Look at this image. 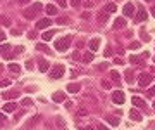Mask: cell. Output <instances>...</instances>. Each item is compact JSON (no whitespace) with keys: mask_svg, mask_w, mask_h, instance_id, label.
<instances>
[{"mask_svg":"<svg viewBox=\"0 0 155 130\" xmlns=\"http://www.w3.org/2000/svg\"><path fill=\"white\" fill-rule=\"evenodd\" d=\"M41 9H43V5H41L40 2H35L31 7H28V9H24V11H23V16H24L26 19H33V17H35V16L41 11Z\"/></svg>","mask_w":155,"mask_h":130,"instance_id":"6da1fadb","label":"cell"},{"mask_svg":"<svg viewBox=\"0 0 155 130\" xmlns=\"http://www.w3.org/2000/svg\"><path fill=\"white\" fill-rule=\"evenodd\" d=\"M69 45H71V36H64L62 40H57V42H55V50L65 52V50L69 49Z\"/></svg>","mask_w":155,"mask_h":130,"instance_id":"7a4b0ae2","label":"cell"},{"mask_svg":"<svg viewBox=\"0 0 155 130\" xmlns=\"http://www.w3.org/2000/svg\"><path fill=\"white\" fill-rule=\"evenodd\" d=\"M65 73V68L62 66V64H57V66H52V70H50V73H48V76L52 78V80H59V78H62V75Z\"/></svg>","mask_w":155,"mask_h":130,"instance_id":"3957f363","label":"cell"},{"mask_svg":"<svg viewBox=\"0 0 155 130\" xmlns=\"http://www.w3.org/2000/svg\"><path fill=\"white\" fill-rule=\"evenodd\" d=\"M152 80H153L152 75H148V73H141V75L138 76V85H140V87H148Z\"/></svg>","mask_w":155,"mask_h":130,"instance_id":"277c9868","label":"cell"},{"mask_svg":"<svg viewBox=\"0 0 155 130\" xmlns=\"http://www.w3.org/2000/svg\"><path fill=\"white\" fill-rule=\"evenodd\" d=\"M135 12H136V9H135V5H133L131 2H128V4L122 7V14H124L126 17H133V16H135Z\"/></svg>","mask_w":155,"mask_h":130,"instance_id":"5b68a950","label":"cell"},{"mask_svg":"<svg viewBox=\"0 0 155 130\" xmlns=\"http://www.w3.org/2000/svg\"><path fill=\"white\" fill-rule=\"evenodd\" d=\"M112 101H114L116 104H122V102L126 101L124 92H122V90H114V92H112Z\"/></svg>","mask_w":155,"mask_h":130,"instance_id":"8992f818","label":"cell"},{"mask_svg":"<svg viewBox=\"0 0 155 130\" xmlns=\"http://www.w3.org/2000/svg\"><path fill=\"white\" fill-rule=\"evenodd\" d=\"M50 25H52L50 17H43V19H40L38 23H36V30H47Z\"/></svg>","mask_w":155,"mask_h":130,"instance_id":"52a82bcc","label":"cell"},{"mask_svg":"<svg viewBox=\"0 0 155 130\" xmlns=\"http://www.w3.org/2000/svg\"><path fill=\"white\" fill-rule=\"evenodd\" d=\"M16 107H17L16 102H5L2 109H4V113H14V111H16Z\"/></svg>","mask_w":155,"mask_h":130,"instance_id":"ba28073f","label":"cell"},{"mask_svg":"<svg viewBox=\"0 0 155 130\" xmlns=\"http://www.w3.org/2000/svg\"><path fill=\"white\" fill-rule=\"evenodd\" d=\"M124 26H126V19L124 17H117L114 21V30H122Z\"/></svg>","mask_w":155,"mask_h":130,"instance_id":"9c48e42d","label":"cell"},{"mask_svg":"<svg viewBox=\"0 0 155 130\" xmlns=\"http://www.w3.org/2000/svg\"><path fill=\"white\" fill-rule=\"evenodd\" d=\"M129 118H131L133 121H141V113H140L138 109H131V111H129Z\"/></svg>","mask_w":155,"mask_h":130,"instance_id":"30bf717a","label":"cell"},{"mask_svg":"<svg viewBox=\"0 0 155 130\" xmlns=\"http://www.w3.org/2000/svg\"><path fill=\"white\" fill-rule=\"evenodd\" d=\"M38 70H40L41 73H47V71H48V62H47L45 59H40V61H38Z\"/></svg>","mask_w":155,"mask_h":130,"instance_id":"8fae6325","label":"cell"},{"mask_svg":"<svg viewBox=\"0 0 155 130\" xmlns=\"http://www.w3.org/2000/svg\"><path fill=\"white\" fill-rule=\"evenodd\" d=\"M81 90V85L79 83H69L67 85V92H71V94H78Z\"/></svg>","mask_w":155,"mask_h":130,"instance_id":"7c38bea8","label":"cell"},{"mask_svg":"<svg viewBox=\"0 0 155 130\" xmlns=\"http://www.w3.org/2000/svg\"><path fill=\"white\" fill-rule=\"evenodd\" d=\"M98 47H100V38H93V40H90V50H92V52H97Z\"/></svg>","mask_w":155,"mask_h":130,"instance_id":"4fadbf2b","label":"cell"},{"mask_svg":"<svg viewBox=\"0 0 155 130\" xmlns=\"http://www.w3.org/2000/svg\"><path fill=\"white\" fill-rule=\"evenodd\" d=\"M2 97H4L5 101H9V99H16V97H19V92H16V90H10V92H4V94H2Z\"/></svg>","mask_w":155,"mask_h":130,"instance_id":"5bb4252c","label":"cell"},{"mask_svg":"<svg viewBox=\"0 0 155 130\" xmlns=\"http://www.w3.org/2000/svg\"><path fill=\"white\" fill-rule=\"evenodd\" d=\"M97 19H98V23H105V21L109 19V12L107 11H100L98 16H97Z\"/></svg>","mask_w":155,"mask_h":130,"instance_id":"9a60e30c","label":"cell"},{"mask_svg":"<svg viewBox=\"0 0 155 130\" xmlns=\"http://www.w3.org/2000/svg\"><path fill=\"white\" fill-rule=\"evenodd\" d=\"M131 102H133V104H135L136 107H146V104H145V101H143V99H140V97H133V99H131Z\"/></svg>","mask_w":155,"mask_h":130,"instance_id":"2e32d148","label":"cell"},{"mask_svg":"<svg viewBox=\"0 0 155 130\" xmlns=\"http://www.w3.org/2000/svg\"><path fill=\"white\" fill-rule=\"evenodd\" d=\"M45 12H47L48 16H55V14H57L59 11H57V7H55V5H52V4H48V5L45 7Z\"/></svg>","mask_w":155,"mask_h":130,"instance_id":"e0dca14e","label":"cell"},{"mask_svg":"<svg viewBox=\"0 0 155 130\" xmlns=\"http://www.w3.org/2000/svg\"><path fill=\"white\" fill-rule=\"evenodd\" d=\"M52 99H54L55 102H64V101H65V94H62V92H55V94L52 96Z\"/></svg>","mask_w":155,"mask_h":130,"instance_id":"ac0fdd59","label":"cell"},{"mask_svg":"<svg viewBox=\"0 0 155 130\" xmlns=\"http://www.w3.org/2000/svg\"><path fill=\"white\" fill-rule=\"evenodd\" d=\"M146 19V11L145 9H138L136 12V21H145Z\"/></svg>","mask_w":155,"mask_h":130,"instance_id":"d6986e66","label":"cell"},{"mask_svg":"<svg viewBox=\"0 0 155 130\" xmlns=\"http://www.w3.org/2000/svg\"><path fill=\"white\" fill-rule=\"evenodd\" d=\"M54 35H55V30H48V31H45V33L41 35V38L45 40V42H48V40H52V36H54Z\"/></svg>","mask_w":155,"mask_h":130,"instance_id":"ffe728a7","label":"cell"},{"mask_svg":"<svg viewBox=\"0 0 155 130\" xmlns=\"http://www.w3.org/2000/svg\"><path fill=\"white\" fill-rule=\"evenodd\" d=\"M143 59H145L143 56H131V57H129V61H131L133 64H141Z\"/></svg>","mask_w":155,"mask_h":130,"instance_id":"44dd1931","label":"cell"},{"mask_svg":"<svg viewBox=\"0 0 155 130\" xmlns=\"http://www.w3.org/2000/svg\"><path fill=\"white\" fill-rule=\"evenodd\" d=\"M103 11H107L109 14H112V12H116V11H117V5H116V4H107V5L103 7Z\"/></svg>","mask_w":155,"mask_h":130,"instance_id":"7402d4cb","label":"cell"},{"mask_svg":"<svg viewBox=\"0 0 155 130\" xmlns=\"http://www.w3.org/2000/svg\"><path fill=\"white\" fill-rule=\"evenodd\" d=\"M105 120H107V121H109L110 125H112V127H116V125H119V118H117V116H107Z\"/></svg>","mask_w":155,"mask_h":130,"instance_id":"603a6c76","label":"cell"},{"mask_svg":"<svg viewBox=\"0 0 155 130\" xmlns=\"http://www.w3.org/2000/svg\"><path fill=\"white\" fill-rule=\"evenodd\" d=\"M92 61H93V54H92V52H86V54L83 56V62H84V64L92 62Z\"/></svg>","mask_w":155,"mask_h":130,"instance_id":"cb8c5ba5","label":"cell"},{"mask_svg":"<svg viewBox=\"0 0 155 130\" xmlns=\"http://www.w3.org/2000/svg\"><path fill=\"white\" fill-rule=\"evenodd\" d=\"M9 70H10L12 73H21V66H19V64H16V62L9 64Z\"/></svg>","mask_w":155,"mask_h":130,"instance_id":"d4e9b609","label":"cell"},{"mask_svg":"<svg viewBox=\"0 0 155 130\" xmlns=\"http://www.w3.org/2000/svg\"><path fill=\"white\" fill-rule=\"evenodd\" d=\"M124 76H126V82H128V83L131 85V83H133V78H135V75H133V71H131V70H128Z\"/></svg>","mask_w":155,"mask_h":130,"instance_id":"484cf974","label":"cell"},{"mask_svg":"<svg viewBox=\"0 0 155 130\" xmlns=\"http://www.w3.org/2000/svg\"><path fill=\"white\" fill-rule=\"evenodd\" d=\"M110 78H112L114 82H121V75L114 70V71H110Z\"/></svg>","mask_w":155,"mask_h":130,"instance_id":"4316f807","label":"cell"},{"mask_svg":"<svg viewBox=\"0 0 155 130\" xmlns=\"http://www.w3.org/2000/svg\"><path fill=\"white\" fill-rule=\"evenodd\" d=\"M57 23H59V25H67V23H69V17L62 16V17H59V19H57Z\"/></svg>","mask_w":155,"mask_h":130,"instance_id":"83f0119b","label":"cell"},{"mask_svg":"<svg viewBox=\"0 0 155 130\" xmlns=\"http://www.w3.org/2000/svg\"><path fill=\"white\" fill-rule=\"evenodd\" d=\"M36 49H38V50H45V52H50V50H48V45H45V43H38V45H36Z\"/></svg>","mask_w":155,"mask_h":130,"instance_id":"f1b7e54d","label":"cell"},{"mask_svg":"<svg viewBox=\"0 0 155 130\" xmlns=\"http://www.w3.org/2000/svg\"><path fill=\"white\" fill-rule=\"evenodd\" d=\"M81 2H83V0H69V4H71L73 7H79V5H81Z\"/></svg>","mask_w":155,"mask_h":130,"instance_id":"f546056e","label":"cell"},{"mask_svg":"<svg viewBox=\"0 0 155 130\" xmlns=\"http://www.w3.org/2000/svg\"><path fill=\"white\" fill-rule=\"evenodd\" d=\"M140 47H141L140 42H133V43H131V49H133V50H136V49H140Z\"/></svg>","mask_w":155,"mask_h":130,"instance_id":"4dcf8cb0","label":"cell"},{"mask_svg":"<svg viewBox=\"0 0 155 130\" xmlns=\"http://www.w3.org/2000/svg\"><path fill=\"white\" fill-rule=\"evenodd\" d=\"M33 104V101L29 99V97H26V99H23V106H31Z\"/></svg>","mask_w":155,"mask_h":130,"instance_id":"1f68e13d","label":"cell"},{"mask_svg":"<svg viewBox=\"0 0 155 130\" xmlns=\"http://www.w3.org/2000/svg\"><path fill=\"white\" fill-rule=\"evenodd\" d=\"M103 56H105V57H110V56H112V49L107 47V49H105V52H103Z\"/></svg>","mask_w":155,"mask_h":130,"instance_id":"d6a6232c","label":"cell"},{"mask_svg":"<svg viewBox=\"0 0 155 130\" xmlns=\"http://www.w3.org/2000/svg\"><path fill=\"white\" fill-rule=\"evenodd\" d=\"M78 115H79V116H86V115H88V109H84V107H81V109L78 111Z\"/></svg>","mask_w":155,"mask_h":130,"instance_id":"836d02e7","label":"cell"},{"mask_svg":"<svg viewBox=\"0 0 155 130\" xmlns=\"http://www.w3.org/2000/svg\"><path fill=\"white\" fill-rule=\"evenodd\" d=\"M92 5H93V0H86V2H84V7L86 9H90Z\"/></svg>","mask_w":155,"mask_h":130,"instance_id":"e575fe53","label":"cell"},{"mask_svg":"<svg viewBox=\"0 0 155 130\" xmlns=\"http://www.w3.org/2000/svg\"><path fill=\"white\" fill-rule=\"evenodd\" d=\"M148 96H150V97H152V96H155V85H153V87H152V89L148 90Z\"/></svg>","mask_w":155,"mask_h":130,"instance_id":"d590c367","label":"cell"},{"mask_svg":"<svg viewBox=\"0 0 155 130\" xmlns=\"http://www.w3.org/2000/svg\"><path fill=\"white\" fill-rule=\"evenodd\" d=\"M10 85V80H2V87H9Z\"/></svg>","mask_w":155,"mask_h":130,"instance_id":"8d00e7d4","label":"cell"},{"mask_svg":"<svg viewBox=\"0 0 155 130\" xmlns=\"http://www.w3.org/2000/svg\"><path fill=\"white\" fill-rule=\"evenodd\" d=\"M2 23H4V25H7V26H9V25H10V21H9V19H7V17H5V16H4V17H2Z\"/></svg>","mask_w":155,"mask_h":130,"instance_id":"74e56055","label":"cell"},{"mask_svg":"<svg viewBox=\"0 0 155 130\" xmlns=\"http://www.w3.org/2000/svg\"><path fill=\"white\" fill-rule=\"evenodd\" d=\"M57 4H59L62 9H64V7H65V0H57Z\"/></svg>","mask_w":155,"mask_h":130,"instance_id":"f35d334b","label":"cell"},{"mask_svg":"<svg viewBox=\"0 0 155 130\" xmlns=\"http://www.w3.org/2000/svg\"><path fill=\"white\" fill-rule=\"evenodd\" d=\"M102 87H103V89H110V83L109 82H102Z\"/></svg>","mask_w":155,"mask_h":130,"instance_id":"ab89813d","label":"cell"},{"mask_svg":"<svg viewBox=\"0 0 155 130\" xmlns=\"http://www.w3.org/2000/svg\"><path fill=\"white\" fill-rule=\"evenodd\" d=\"M9 49H10V47H9V45H5V43H4V45H2V52H4V54H5V52H7Z\"/></svg>","mask_w":155,"mask_h":130,"instance_id":"60d3db41","label":"cell"},{"mask_svg":"<svg viewBox=\"0 0 155 130\" xmlns=\"http://www.w3.org/2000/svg\"><path fill=\"white\" fill-rule=\"evenodd\" d=\"M57 125H59V127H64V120H60V118H57Z\"/></svg>","mask_w":155,"mask_h":130,"instance_id":"b9f144b4","label":"cell"},{"mask_svg":"<svg viewBox=\"0 0 155 130\" xmlns=\"http://www.w3.org/2000/svg\"><path fill=\"white\" fill-rule=\"evenodd\" d=\"M97 130H109V128H107L105 125H98V127H97Z\"/></svg>","mask_w":155,"mask_h":130,"instance_id":"7bdbcfd3","label":"cell"},{"mask_svg":"<svg viewBox=\"0 0 155 130\" xmlns=\"http://www.w3.org/2000/svg\"><path fill=\"white\" fill-rule=\"evenodd\" d=\"M114 62H116V64H122V59H119V57H116V59H114Z\"/></svg>","mask_w":155,"mask_h":130,"instance_id":"ee69618b","label":"cell"},{"mask_svg":"<svg viewBox=\"0 0 155 130\" xmlns=\"http://www.w3.org/2000/svg\"><path fill=\"white\" fill-rule=\"evenodd\" d=\"M17 2H19V4H29L31 0H17Z\"/></svg>","mask_w":155,"mask_h":130,"instance_id":"f6af8a7d","label":"cell"},{"mask_svg":"<svg viewBox=\"0 0 155 130\" xmlns=\"http://www.w3.org/2000/svg\"><path fill=\"white\" fill-rule=\"evenodd\" d=\"M90 17V12H83V19H88Z\"/></svg>","mask_w":155,"mask_h":130,"instance_id":"bcb514c9","label":"cell"},{"mask_svg":"<svg viewBox=\"0 0 155 130\" xmlns=\"http://www.w3.org/2000/svg\"><path fill=\"white\" fill-rule=\"evenodd\" d=\"M28 36H29V38H35L36 35H35V31H29V33H28Z\"/></svg>","mask_w":155,"mask_h":130,"instance_id":"7dc6e473","label":"cell"},{"mask_svg":"<svg viewBox=\"0 0 155 130\" xmlns=\"http://www.w3.org/2000/svg\"><path fill=\"white\" fill-rule=\"evenodd\" d=\"M81 130H95V128H93V127H83Z\"/></svg>","mask_w":155,"mask_h":130,"instance_id":"c3c4849f","label":"cell"},{"mask_svg":"<svg viewBox=\"0 0 155 130\" xmlns=\"http://www.w3.org/2000/svg\"><path fill=\"white\" fill-rule=\"evenodd\" d=\"M150 11H152V16H153V17H155V7H152V9H150Z\"/></svg>","mask_w":155,"mask_h":130,"instance_id":"681fc988","label":"cell"},{"mask_svg":"<svg viewBox=\"0 0 155 130\" xmlns=\"http://www.w3.org/2000/svg\"><path fill=\"white\" fill-rule=\"evenodd\" d=\"M152 73H153V75H155V66H152Z\"/></svg>","mask_w":155,"mask_h":130,"instance_id":"f907efd6","label":"cell"},{"mask_svg":"<svg viewBox=\"0 0 155 130\" xmlns=\"http://www.w3.org/2000/svg\"><path fill=\"white\" fill-rule=\"evenodd\" d=\"M153 109H155V102H153Z\"/></svg>","mask_w":155,"mask_h":130,"instance_id":"816d5d0a","label":"cell"},{"mask_svg":"<svg viewBox=\"0 0 155 130\" xmlns=\"http://www.w3.org/2000/svg\"><path fill=\"white\" fill-rule=\"evenodd\" d=\"M145 2H150V0H145Z\"/></svg>","mask_w":155,"mask_h":130,"instance_id":"f5cc1de1","label":"cell"}]
</instances>
